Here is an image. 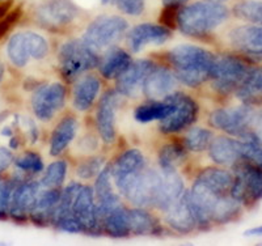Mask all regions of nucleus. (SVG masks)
<instances>
[{
  "label": "nucleus",
  "instance_id": "37998d69",
  "mask_svg": "<svg viewBox=\"0 0 262 246\" xmlns=\"http://www.w3.org/2000/svg\"><path fill=\"white\" fill-rule=\"evenodd\" d=\"M20 16H21V9L15 8V9H11L6 16L0 20V39L3 38L7 33L15 27V24L18 21Z\"/></svg>",
  "mask_w": 262,
  "mask_h": 246
},
{
  "label": "nucleus",
  "instance_id": "5701e85b",
  "mask_svg": "<svg viewBox=\"0 0 262 246\" xmlns=\"http://www.w3.org/2000/svg\"><path fill=\"white\" fill-rule=\"evenodd\" d=\"M229 41L243 53L259 57L262 55V25L236 28L229 33Z\"/></svg>",
  "mask_w": 262,
  "mask_h": 246
},
{
  "label": "nucleus",
  "instance_id": "864d4df0",
  "mask_svg": "<svg viewBox=\"0 0 262 246\" xmlns=\"http://www.w3.org/2000/svg\"><path fill=\"white\" fill-rule=\"evenodd\" d=\"M0 2H3V0H0Z\"/></svg>",
  "mask_w": 262,
  "mask_h": 246
},
{
  "label": "nucleus",
  "instance_id": "c03bdc74",
  "mask_svg": "<svg viewBox=\"0 0 262 246\" xmlns=\"http://www.w3.org/2000/svg\"><path fill=\"white\" fill-rule=\"evenodd\" d=\"M244 160L250 161V163L256 164V165L262 168V148L257 147L256 144L249 142H245L244 148Z\"/></svg>",
  "mask_w": 262,
  "mask_h": 246
},
{
  "label": "nucleus",
  "instance_id": "7c9ffc66",
  "mask_svg": "<svg viewBox=\"0 0 262 246\" xmlns=\"http://www.w3.org/2000/svg\"><path fill=\"white\" fill-rule=\"evenodd\" d=\"M128 224L133 234H159L161 232L158 220L143 208L128 210Z\"/></svg>",
  "mask_w": 262,
  "mask_h": 246
},
{
  "label": "nucleus",
  "instance_id": "a878e982",
  "mask_svg": "<svg viewBox=\"0 0 262 246\" xmlns=\"http://www.w3.org/2000/svg\"><path fill=\"white\" fill-rule=\"evenodd\" d=\"M195 181L214 193L232 195L233 174L221 168H206L200 173Z\"/></svg>",
  "mask_w": 262,
  "mask_h": 246
},
{
  "label": "nucleus",
  "instance_id": "39448f33",
  "mask_svg": "<svg viewBox=\"0 0 262 246\" xmlns=\"http://www.w3.org/2000/svg\"><path fill=\"white\" fill-rule=\"evenodd\" d=\"M127 28L125 18L118 16H100L88 25L84 32L83 41L92 50H104L122 38Z\"/></svg>",
  "mask_w": 262,
  "mask_h": 246
},
{
  "label": "nucleus",
  "instance_id": "1a4fd4ad",
  "mask_svg": "<svg viewBox=\"0 0 262 246\" xmlns=\"http://www.w3.org/2000/svg\"><path fill=\"white\" fill-rule=\"evenodd\" d=\"M172 105V111L160 121V130L164 133L179 132L191 125L198 116V106L193 98L184 93H170L164 98Z\"/></svg>",
  "mask_w": 262,
  "mask_h": 246
},
{
  "label": "nucleus",
  "instance_id": "3c124183",
  "mask_svg": "<svg viewBox=\"0 0 262 246\" xmlns=\"http://www.w3.org/2000/svg\"><path fill=\"white\" fill-rule=\"evenodd\" d=\"M79 2H80V3H84V0H79ZM98 2H100V3H102V4H106L109 0H98Z\"/></svg>",
  "mask_w": 262,
  "mask_h": 246
},
{
  "label": "nucleus",
  "instance_id": "a211bd4d",
  "mask_svg": "<svg viewBox=\"0 0 262 246\" xmlns=\"http://www.w3.org/2000/svg\"><path fill=\"white\" fill-rule=\"evenodd\" d=\"M41 191L38 182H23L15 185L9 202V214L16 220H25L30 215L33 206Z\"/></svg>",
  "mask_w": 262,
  "mask_h": 246
},
{
  "label": "nucleus",
  "instance_id": "ddd939ff",
  "mask_svg": "<svg viewBox=\"0 0 262 246\" xmlns=\"http://www.w3.org/2000/svg\"><path fill=\"white\" fill-rule=\"evenodd\" d=\"M146 168V161L142 152L137 149H128L116 160L111 168L112 178L118 187L119 193L123 194L131 181Z\"/></svg>",
  "mask_w": 262,
  "mask_h": 246
},
{
  "label": "nucleus",
  "instance_id": "f257e3e1",
  "mask_svg": "<svg viewBox=\"0 0 262 246\" xmlns=\"http://www.w3.org/2000/svg\"><path fill=\"white\" fill-rule=\"evenodd\" d=\"M188 195L196 222L201 227L231 221L237 217L242 210V203L232 195L214 193L196 181Z\"/></svg>",
  "mask_w": 262,
  "mask_h": 246
},
{
  "label": "nucleus",
  "instance_id": "0eeeda50",
  "mask_svg": "<svg viewBox=\"0 0 262 246\" xmlns=\"http://www.w3.org/2000/svg\"><path fill=\"white\" fill-rule=\"evenodd\" d=\"M249 71L250 67L247 62L232 55H226L215 58L210 79L212 80V86L216 92L228 95L231 92H236V89L242 85Z\"/></svg>",
  "mask_w": 262,
  "mask_h": 246
},
{
  "label": "nucleus",
  "instance_id": "8fccbe9b",
  "mask_svg": "<svg viewBox=\"0 0 262 246\" xmlns=\"http://www.w3.org/2000/svg\"><path fill=\"white\" fill-rule=\"evenodd\" d=\"M3 77H4V65L0 63V83L3 81Z\"/></svg>",
  "mask_w": 262,
  "mask_h": 246
},
{
  "label": "nucleus",
  "instance_id": "e433bc0d",
  "mask_svg": "<svg viewBox=\"0 0 262 246\" xmlns=\"http://www.w3.org/2000/svg\"><path fill=\"white\" fill-rule=\"evenodd\" d=\"M211 140L212 133L209 130L195 127L188 132V135L185 138V145L190 151L201 152L205 151L206 148H209Z\"/></svg>",
  "mask_w": 262,
  "mask_h": 246
},
{
  "label": "nucleus",
  "instance_id": "2eb2a0df",
  "mask_svg": "<svg viewBox=\"0 0 262 246\" xmlns=\"http://www.w3.org/2000/svg\"><path fill=\"white\" fill-rule=\"evenodd\" d=\"M154 69L155 64L147 59L130 63L127 69L117 77L118 92L126 97H137L143 91L144 81Z\"/></svg>",
  "mask_w": 262,
  "mask_h": 246
},
{
  "label": "nucleus",
  "instance_id": "aec40b11",
  "mask_svg": "<svg viewBox=\"0 0 262 246\" xmlns=\"http://www.w3.org/2000/svg\"><path fill=\"white\" fill-rule=\"evenodd\" d=\"M118 96L116 92H106L100 100L97 109V127L105 143H112L116 138V110Z\"/></svg>",
  "mask_w": 262,
  "mask_h": 246
},
{
  "label": "nucleus",
  "instance_id": "bb28decb",
  "mask_svg": "<svg viewBox=\"0 0 262 246\" xmlns=\"http://www.w3.org/2000/svg\"><path fill=\"white\" fill-rule=\"evenodd\" d=\"M100 80L95 75L81 77L74 89V106L80 111L90 109L100 92Z\"/></svg>",
  "mask_w": 262,
  "mask_h": 246
},
{
  "label": "nucleus",
  "instance_id": "473e14b6",
  "mask_svg": "<svg viewBox=\"0 0 262 246\" xmlns=\"http://www.w3.org/2000/svg\"><path fill=\"white\" fill-rule=\"evenodd\" d=\"M172 111V105L167 101H156L151 102V104L143 105L139 106L135 110V119L140 123H148L152 121H163L164 118H167Z\"/></svg>",
  "mask_w": 262,
  "mask_h": 246
},
{
  "label": "nucleus",
  "instance_id": "a18cd8bd",
  "mask_svg": "<svg viewBox=\"0 0 262 246\" xmlns=\"http://www.w3.org/2000/svg\"><path fill=\"white\" fill-rule=\"evenodd\" d=\"M12 160L13 156L11 151H8L7 148H0V174L11 165Z\"/></svg>",
  "mask_w": 262,
  "mask_h": 246
},
{
  "label": "nucleus",
  "instance_id": "72a5a7b5",
  "mask_svg": "<svg viewBox=\"0 0 262 246\" xmlns=\"http://www.w3.org/2000/svg\"><path fill=\"white\" fill-rule=\"evenodd\" d=\"M233 13L237 18L253 25H262V2L242 0L233 6Z\"/></svg>",
  "mask_w": 262,
  "mask_h": 246
},
{
  "label": "nucleus",
  "instance_id": "f704fd0d",
  "mask_svg": "<svg viewBox=\"0 0 262 246\" xmlns=\"http://www.w3.org/2000/svg\"><path fill=\"white\" fill-rule=\"evenodd\" d=\"M185 151L181 145L168 144L163 147L159 153V163L163 170H176L177 166L184 160Z\"/></svg>",
  "mask_w": 262,
  "mask_h": 246
},
{
  "label": "nucleus",
  "instance_id": "b1692460",
  "mask_svg": "<svg viewBox=\"0 0 262 246\" xmlns=\"http://www.w3.org/2000/svg\"><path fill=\"white\" fill-rule=\"evenodd\" d=\"M184 193V182L176 170L161 169L160 189L155 207L165 212L173 203H176L181 198Z\"/></svg>",
  "mask_w": 262,
  "mask_h": 246
},
{
  "label": "nucleus",
  "instance_id": "9b49d317",
  "mask_svg": "<svg viewBox=\"0 0 262 246\" xmlns=\"http://www.w3.org/2000/svg\"><path fill=\"white\" fill-rule=\"evenodd\" d=\"M253 107L249 104L238 106L217 109L210 116V123L217 130L227 132L231 137L238 138L240 140H247V130L249 117Z\"/></svg>",
  "mask_w": 262,
  "mask_h": 246
},
{
  "label": "nucleus",
  "instance_id": "20e7f679",
  "mask_svg": "<svg viewBox=\"0 0 262 246\" xmlns=\"http://www.w3.org/2000/svg\"><path fill=\"white\" fill-rule=\"evenodd\" d=\"M60 72L67 81L75 80L88 70L97 64L98 59L96 51L84 41L71 39L66 42L59 50L58 55Z\"/></svg>",
  "mask_w": 262,
  "mask_h": 246
},
{
  "label": "nucleus",
  "instance_id": "ea45409f",
  "mask_svg": "<svg viewBox=\"0 0 262 246\" xmlns=\"http://www.w3.org/2000/svg\"><path fill=\"white\" fill-rule=\"evenodd\" d=\"M104 160L101 158H92L90 159L88 161L81 164L80 166L78 168V174L80 175L81 178H92L95 175H97L98 173L101 172V166Z\"/></svg>",
  "mask_w": 262,
  "mask_h": 246
},
{
  "label": "nucleus",
  "instance_id": "6e6552de",
  "mask_svg": "<svg viewBox=\"0 0 262 246\" xmlns=\"http://www.w3.org/2000/svg\"><path fill=\"white\" fill-rule=\"evenodd\" d=\"M49 51V44L42 36L33 32L16 33L9 39L7 54L16 67H24L30 58L42 59Z\"/></svg>",
  "mask_w": 262,
  "mask_h": 246
},
{
  "label": "nucleus",
  "instance_id": "423d86ee",
  "mask_svg": "<svg viewBox=\"0 0 262 246\" xmlns=\"http://www.w3.org/2000/svg\"><path fill=\"white\" fill-rule=\"evenodd\" d=\"M232 196L245 206H252L262 199V168L242 160L235 165Z\"/></svg>",
  "mask_w": 262,
  "mask_h": 246
},
{
  "label": "nucleus",
  "instance_id": "de8ad7c7",
  "mask_svg": "<svg viewBox=\"0 0 262 246\" xmlns=\"http://www.w3.org/2000/svg\"><path fill=\"white\" fill-rule=\"evenodd\" d=\"M188 0H163V3L165 7H176V8L181 7Z\"/></svg>",
  "mask_w": 262,
  "mask_h": 246
},
{
  "label": "nucleus",
  "instance_id": "393cba45",
  "mask_svg": "<svg viewBox=\"0 0 262 246\" xmlns=\"http://www.w3.org/2000/svg\"><path fill=\"white\" fill-rule=\"evenodd\" d=\"M59 198L60 193L58 189H48L46 191H39L36 203L30 211V217L33 221L38 226H46L49 221H53Z\"/></svg>",
  "mask_w": 262,
  "mask_h": 246
},
{
  "label": "nucleus",
  "instance_id": "58836bf2",
  "mask_svg": "<svg viewBox=\"0 0 262 246\" xmlns=\"http://www.w3.org/2000/svg\"><path fill=\"white\" fill-rule=\"evenodd\" d=\"M16 166L23 172L36 174L43 169V161L36 152H25L16 160Z\"/></svg>",
  "mask_w": 262,
  "mask_h": 246
},
{
  "label": "nucleus",
  "instance_id": "f3484780",
  "mask_svg": "<svg viewBox=\"0 0 262 246\" xmlns=\"http://www.w3.org/2000/svg\"><path fill=\"white\" fill-rule=\"evenodd\" d=\"M244 140H237L228 137H217L209 145L210 158L217 165L235 166L244 160Z\"/></svg>",
  "mask_w": 262,
  "mask_h": 246
},
{
  "label": "nucleus",
  "instance_id": "412c9836",
  "mask_svg": "<svg viewBox=\"0 0 262 246\" xmlns=\"http://www.w3.org/2000/svg\"><path fill=\"white\" fill-rule=\"evenodd\" d=\"M165 221L168 226L181 233L191 232L198 226L188 193L182 194L181 198L165 211Z\"/></svg>",
  "mask_w": 262,
  "mask_h": 246
},
{
  "label": "nucleus",
  "instance_id": "dca6fc26",
  "mask_svg": "<svg viewBox=\"0 0 262 246\" xmlns=\"http://www.w3.org/2000/svg\"><path fill=\"white\" fill-rule=\"evenodd\" d=\"M72 216L80 224L83 232H93L98 227L97 203L95 191L90 186H83L72 203Z\"/></svg>",
  "mask_w": 262,
  "mask_h": 246
},
{
  "label": "nucleus",
  "instance_id": "7ed1b4c3",
  "mask_svg": "<svg viewBox=\"0 0 262 246\" xmlns=\"http://www.w3.org/2000/svg\"><path fill=\"white\" fill-rule=\"evenodd\" d=\"M228 16L226 6L219 2L205 0L179 9L176 25L188 36L203 37L226 23Z\"/></svg>",
  "mask_w": 262,
  "mask_h": 246
},
{
  "label": "nucleus",
  "instance_id": "2f4dec72",
  "mask_svg": "<svg viewBox=\"0 0 262 246\" xmlns=\"http://www.w3.org/2000/svg\"><path fill=\"white\" fill-rule=\"evenodd\" d=\"M237 97L245 104L257 101L262 96V67L250 69L242 85L236 89Z\"/></svg>",
  "mask_w": 262,
  "mask_h": 246
},
{
  "label": "nucleus",
  "instance_id": "a19ab883",
  "mask_svg": "<svg viewBox=\"0 0 262 246\" xmlns=\"http://www.w3.org/2000/svg\"><path fill=\"white\" fill-rule=\"evenodd\" d=\"M16 184L0 180V217H4L9 211V202H11V195L12 190Z\"/></svg>",
  "mask_w": 262,
  "mask_h": 246
},
{
  "label": "nucleus",
  "instance_id": "79ce46f5",
  "mask_svg": "<svg viewBox=\"0 0 262 246\" xmlns=\"http://www.w3.org/2000/svg\"><path fill=\"white\" fill-rule=\"evenodd\" d=\"M117 8L130 16H138L143 12L144 0H114Z\"/></svg>",
  "mask_w": 262,
  "mask_h": 246
},
{
  "label": "nucleus",
  "instance_id": "c756f323",
  "mask_svg": "<svg viewBox=\"0 0 262 246\" xmlns=\"http://www.w3.org/2000/svg\"><path fill=\"white\" fill-rule=\"evenodd\" d=\"M130 63V55L125 50H122V49H112L102 58L101 63H100V72L106 79H117L127 69Z\"/></svg>",
  "mask_w": 262,
  "mask_h": 246
},
{
  "label": "nucleus",
  "instance_id": "4be33fe9",
  "mask_svg": "<svg viewBox=\"0 0 262 246\" xmlns=\"http://www.w3.org/2000/svg\"><path fill=\"white\" fill-rule=\"evenodd\" d=\"M176 80L177 77L172 71L155 67L147 76L143 91L148 98L154 101H160L173 92V89L176 88Z\"/></svg>",
  "mask_w": 262,
  "mask_h": 246
},
{
  "label": "nucleus",
  "instance_id": "4c0bfd02",
  "mask_svg": "<svg viewBox=\"0 0 262 246\" xmlns=\"http://www.w3.org/2000/svg\"><path fill=\"white\" fill-rule=\"evenodd\" d=\"M262 148V110H252L247 130V140Z\"/></svg>",
  "mask_w": 262,
  "mask_h": 246
},
{
  "label": "nucleus",
  "instance_id": "9d476101",
  "mask_svg": "<svg viewBox=\"0 0 262 246\" xmlns=\"http://www.w3.org/2000/svg\"><path fill=\"white\" fill-rule=\"evenodd\" d=\"M160 180L161 170L144 168L131 181L122 195H125L133 205L139 207H155L160 189Z\"/></svg>",
  "mask_w": 262,
  "mask_h": 246
},
{
  "label": "nucleus",
  "instance_id": "6ab92c4d",
  "mask_svg": "<svg viewBox=\"0 0 262 246\" xmlns=\"http://www.w3.org/2000/svg\"><path fill=\"white\" fill-rule=\"evenodd\" d=\"M170 32L164 25L140 24L135 27L128 34V46L131 51L139 53L151 44H161L168 41Z\"/></svg>",
  "mask_w": 262,
  "mask_h": 246
},
{
  "label": "nucleus",
  "instance_id": "49530a36",
  "mask_svg": "<svg viewBox=\"0 0 262 246\" xmlns=\"http://www.w3.org/2000/svg\"><path fill=\"white\" fill-rule=\"evenodd\" d=\"M11 8H12V2H11V0H3V2H0V20L11 11Z\"/></svg>",
  "mask_w": 262,
  "mask_h": 246
},
{
  "label": "nucleus",
  "instance_id": "c85d7f7f",
  "mask_svg": "<svg viewBox=\"0 0 262 246\" xmlns=\"http://www.w3.org/2000/svg\"><path fill=\"white\" fill-rule=\"evenodd\" d=\"M78 131V121L74 117H66L54 128L50 140V153L53 156H58L62 153L70 143L74 140Z\"/></svg>",
  "mask_w": 262,
  "mask_h": 246
},
{
  "label": "nucleus",
  "instance_id": "f03ea898",
  "mask_svg": "<svg viewBox=\"0 0 262 246\" xmlns=\"http://www.w3.org/2000/svg\"><path fill=\"white\" fill-rule=\"evenodd\" d=\"M173 74L188 86H198L210 79L215 57L194 44H180L168 53Z\"/></svg>",
  "mask_w": 262,
  "mask_h": 246
},
{
  "label": "nucleus",
  "instance_id": "c9c22d12",
  "mask_svg": "<svg viewBox=\"0 0 262 246\" xmlns=\"http://www.w3.org/2000/svg\"><path fill=\"white\" fill-rule=\"evenodd\" d=\"M67 173V164L64 161H54L50 164L41 180V186L46 189H58L64 182Z\"/></svg>",
  "mask_w": 262,
  "mask_h": 246
},
{
  "label": "nucleus",
  "instance_id": "f8f14e48",
  "mask_svg": "<svg viewBox=\"0 0 262 246\" xmlns=\"http://www.w3.org/2000/svg\"><path fill=\"white\" fill-rule=\"evenodd\" d=\"M66 100V88L60 83L42 86L32 98V107L37 118L49 121L62 109Z\"/></svg>",
  "mask_w": 262,
  "mask_h": 246
},
{
  "label": "nucleus",
  "instance_id": "4468645a",
  "mask_svg": "<svg viewBox=\"0 0 262 246\" xmlns=\"http://www.w3.org/2000/svg\"><path fill=\"white\" fill-rule=\"evenodd\" d=\"M78 15V9L71 0H46L37 8V20L48 28L69 25Z\"/></svg>",
  "mask_w": 262,
  "mask_h": 246
},
{
  "label": "nucleus",
  "instance_id": "cd10ccee",
  "mask_svg": "<svg viewBox=\"0 0 262 246\" xmlns=\"http://www.w3.org/2000/svg\"><path fill=\"white\" fill-rule=\"evenodd\" d=\"M100 227L105 233L112 237H127L130 236V224H128V210L119 205L107 212L100 221Z\"/></svg>",
  "mask_w": 262,
  "mask_h": 246
},
{
  "label": "nucleus",
  "instance_id": "603ef678",
  "mask_svg": "<svg viewBox=\"0 0 262 246\" xmlns=\"http://www.w3.org/2000/svg\"><path fill=\"white\" fill-rule=\"evenodd\" d=\"M212 2H221V0H212Z\"/></svg>",
  "mask_w": 262,
  "mask_h": 246
},
{
  "label": "nucleus",
  "instance_id": "09e8293b",
  "mask_svg": "<svg viewBox=\"0 0 262 246\" xmlns=\"http://www.w3.org/2000/svg\"><path fill=\"white\" fill-rule=\"evenodd\" d=\"M245 236H252V237H256V236H262V226L254 227L252 229H248L245 232Z\"/></svg>",
  "mask_w": 262,
  "mask_h": 246
}]
</instances>
